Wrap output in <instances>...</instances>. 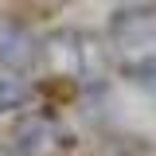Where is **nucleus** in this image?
Here are the masks:
<instances>
[{
	"instance_id": "nucleus-1",
	"label": "nucleus",
	"mask_w": 156,
	"mask_h": 156,
	"mask_svg": "<svg viewBox=\"0 0 156 156\" xmlns=\"http://www.w3.org/2000/svg\"><path fill=\"white\" fill-rule=\"evenodd\" d=\"M109 35L117 47L136 51V47H156V8H125L109 23Z\"/></svg>"
},
{
	"instance_id": "nucleus-2",
	"label": "nucleus",
	"mask_w": 156,
	"mask_h": 156,
	"mask_svg": "<svg viewBox=\"0 0 156 156\" xmlns=\"http://www.w3.org/2000/svg\"><path fill=\"white\" fill-rule=\"evenodd\" d=\"M39 47L20 23H0V66L4 70H27L35 62Z\"/></svg>"
},
{
	"instance_id": "nucleus-3",
	"label": "nucleus",
	"mask_w": 156,
	"mask_h": 156,
	"mask_svg": "<svg viewBox=\"0 0 156 156\" xmlns=\"http://www.w3.org/2000/svg\"><path fill=\"white\" fill-rule=\"evenodd\" d=\"M133 74H136V82H140V86H148V90L156 94V55L144 58L140 66H133Z\"/></svg>"
},
{
	"instance_id": "nucleus-4",
	"label": "nucleus",
	"mask_w": 156,
	"mask_h": 156,
	"mask_svg": "<svg viewBox=\"0 0 156 156\" xmlns=\"http://www.w3.org/2000/svg\"><path fill=\"white\" fill-rule=\"evenodd\" d=\"M43 4H62V0H43Z\"/></svg>"
}]
</instances>
